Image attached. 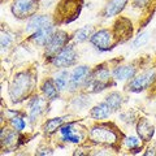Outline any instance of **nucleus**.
Wrapping results in <instances>:
<instances>
[{
	"mask_svg": "<svg viewBox=\"0 0 156 156\" xmlns=\"http://www.w3.org/2000/svg\"><path fill=\"white\" fill-rule=\"evenodd\" d=\"M148 39H150V33H147V31L142 33V34H140V35L133 42V48H139V47L144 46L146 43L148 42Z\"/></svg>",
	"mask_w": 156,
	"mask_h": 156,
	"instance_id": "nucleus-24",
	"label": "nucleus"
},
{
	"mask_svg": "<svg viewBox=\"0 0 156 156\" xmlns=\"http://www.w3.org/2000/svg\"><path fill=\"white\" fill-rule=\"evenodd\" d=\"M53 34H55V31H53V25H48V26L39 29L37 31H34V34L31 35V41L38 46L44 47L50 43Z\"/></svg>",
	"mask_w": 156,
	"mask_h": 156,
	"instance_id": "nucleus-11",
	"label": "nucleus"
},
{
	"mask_svg": "<svg viewBox=\"0 0 156 156\" xmlns=\"http://www.w3.org/2000/svg\"><path fill=\"white\" fill-rule=\"evenodd\" d=\"M91 74L90 68L86 65H81L77 66L74 70L70 73L69 76V83H68V89L70 91H76L78 90L81 86H85L87 78Z\"/></svg>",
	"mask_w": 156,
	"mask_h": 156,
	"instance_id": "nucleus-9",
	"label": "nucleus"
},
{
	"mask_svg": "<svg viewBox=\"0 0 156 156\" xmlns=\"http://www.w3.org/2000/svg\"><path fill=\"white\" fill-rule=\"evenodd\" d=\"M42 91L43 94H44V96L47 98L48 100H55L58 98V91L57 87L55 85V82H53V80H46L44 82H43L42 85Z\"/></svg>",
	"mask_w": 156,
	"mask_h": 156,
	"instance_id": "nucleus-19",
	"label": "nucleus"
},
{
	"mask_svg": "<svg viewBox=\"0 0 156 156\" xmlns=\"http://www.w3.org/2000/svg\"><path fill=\"white\" fill-rule=\"evenodd\" d=\"M43 105H44V101L41 96H34L33 100L29 103V117H30L31 122L37 120V117L41 116L43 112Z\"/></svg>",
	"mask_w": 156,
	"mask_h": 156,
	"instance_id": "nucleus-17",
	"label": "nucleus"
},
{
	"mask_svg": "<svg viewBox=\"0 0 156 156\" xmlns=\"http://www.w3.org/2000/svg\"><path fill=\"white\" fill-rule=\"evenodd\" d=\"M155 80H156V70L147 69L131 80V82L129 83V90L133 92H140L146 89H148L154 83Z\"/></svg>",
	"mask_w": 156,
	"mask_h": 156,
	"instance_id": "nucleus-6",
	"label": "nucleus"
},
{
	"mask_svg": "<svg viewBox=\"0 0 156 156\" xmlns=\"http://www.w3.org/2000/svg\"><path fill=\"white\" fill-rule=\"evenodd\" d=\"M90 139L95 143L101 144H115L117 142V134L115 130L109 129L108 126L99 125L94 126L90 131Z\"/></svg>",
	"mask_w": 156,
	"mask_h": 156,
	"instance_id": "nucleus-4",
	"label": "nucleus"
},
{
	"mask_svg": "<svg viewBox=\"0 0 156 156\" xmlns=\"http://www.w3.org/2000/svg\"><path fill=\"white\" fill-rule=\"evenodd\" d=\"M81 11V3L78 0H62L56 8V18L60 22H70L76 20Z\"/></svg>",
	"mask_w": 156,
	"mask_h": 156,
	"instance_id": "nucleus-3",
	"label": "nucleus"
},
{
	"mask_svg": "<svg viewBox=\"0 0 156 156\" xmlns=\"http://www.w3.org/2000/svg\"><path fill=\"white\" fill-rule=\"evenodd\" d=\"M69 76L70 74L66 70H61V72H58L57 74L52 78L58 91H64L68 87V83H69Z\"/></svg>",
	"mask_w": 156,
	"mask_h": 156,
	"instance_id": "nucleus-21",
	"label": "nucleus"
},
{
	"mask_svg": "<svg viewBox=\"0 0 156 156\" xmlns=\"http://www.w3.org/2000/svg\"><path fill=\"white\" fill-rule=\"evenodd\" d=\"M77 60V52L74 47L66 44L60 52H57L55 56L51 57V64L56 68H68L73 65Z\"/></svg>",
	"mask_w": 156,
	"mask_h": 156,
	"instance_id": "nucleus-5",
	"label": "nucleus"
},
{
	"mask_svg": "<svg viewBox=\"0 0 156 156\" xmlns=\"http://www.w3.org/2000/svg\"><path fill=\"white\" fill-rule=\"evenodd\" d=\"M11 124L13 126V129L16 130V131H21L25 129V126H26V122H25V120L22 119V117H13V119H11Z\"/></svg>",
	"mask_w": 156,
	"mask_h": 156,
	"instance_id": "nucleus-25",
	"label": "nucleus"
},
{
	"mask_svg": "<svg viewBox=\"0 0 156 156\" xmlns=\"http://www.w3.org/2000/svg\"><path fill=\"white\" fill-rule=\"evenodd\" d=\"M66 42H68V34L65 31L62 30L55 31L50 43L46 46V56L50 58L53 57L57 52H60L66 46Z\"/></svg>",
	"mask_w": 156,
	"mask_h": 156,
	"instance_id": "nucleus-10",
	"label": "nucleus"
},
{
	"mask_svg": "<svg viewBox=\"0 0 156 156\" xmlns=\"http://www.w3.org/2000/svg\"><path fill=\"white\" fill-rule=\"evenodd\" d=\"M0 43H2V50H7V48L11 46L12 43V37L9 35L8 33L5 31H2V39H0Z\"/></svg>",
	"mask_w": 156,
	"mask_h": 156,
	"instance_id": "nucleus-27",
	"label": "nucleus"
},
{
	"mask_svg": "<svg viewBox=\"0 0 156 156\" xmlns=\"http://www.w3.org/2000/svg\"><path fill=\"white\" fill-rule=\"evenodd\" d=\"M91 44L99 51H108L113 47V35L109 30H99L95 31L90 38Z\"/></svg>",
	"mask_w": 156,
	"mask_h": 156,
	"instance_id": "nucleus-8",
	"label": "nucleus"
},
{
	"mask_svg": "<svg viewBox=\"0 0 156 156\" xmlns=\"http://www.w3.org/2000/svg\"><path fill=\"white\" fill-rule=\"evenodd\" d=\"M136 133H138L139 138L143 140V142H148V140L152 139V136L155 134V128L154 125H151L148 122L147 119H140L136 124Z\"/></svg>",
	"mask_w": 156,
	"mask_h": 156,
	"instance_id": "nucleus-13",
	"label": "nucleus"
},
{
	"mask_svg": "<svg viewBox=\"0 0 156 156\" xmlns=\"http://www.w3.org/2000/svg\"><path fill=\"white\" fill-rule=\"evenodd\" d=\"M34 86L33 77L26 72L18 73V74L13 78L11 86H9V96L11 99L16 103L20 101L29 95V92L31 91Z\"/></svg>",
	"mask_w": 156,
	"mask_h": 156,
	"instance_id": "nucleus-1",
	"label": "nucleus"
},
{
	"mask_svg": "<svg viewBox=\"0 0 156 156\" xmlns=\"http://www.w3.org/2000/svg\"><path fill=\"white\" fill-rule=\"evenodd\" d=\"M125 144L129 150H135V148L139 147L140 140L136 138V136H128V138L125 139Z\"/></svg>",
	"mask_w": 156,
	"mask_h": 156,
	"instance_id": "nucleus-26",
	"label": "nucleus"
},
{
	"mask_svg": "<svg viewBox=\"0 0 156 156\" xmlns=\"http://www.w3.org/2000/svg\"><path fill=\"white\" fill-rule=\"evenodd\" d=\"M60 133L62 135V139L65 142H70V143H80L82 136L81 134L76 133L74 130V125L73 124H66V125H62L60 128Z\"/></svg>",
	"mask_w": 156,
	"mask_h": 156,
	"instance_id": "nucleus-16",
	"label": "nucleus"
},
{
	"mask_svg": "<svg viewBox=\"0 0 156 156\" xmlns=\"http://www.w3.org/2000/svg\"><path fill=\"white\" fill-rule=\"evenodd\" d=\"M48 25H52V20L48 16H44V14H34V16L29 18L26 30L27 31H37L39 29L48 26Z\"/></svg>",
	"mask_w": 156,
	"mask_h": 156,
	"instance_id": "nucleus-12",
	"label": "nucleus"
},
{
	"mask_svg": "<svg viewBox=\"0 0 156 156\" xmlns=\"http://www.w3.org/2000/svg\"><path fill=\"white\" fill-rule=\"evenodd\" d=\"M105 101L109 104L112 111L116 112V111H119L121 108V105H122V103H124V99H122V96H121V94H119V92H111V94L105 98Z\"/></svg>",
	"mask_w": 156,
	"mask_h": 156,
	"instance_id": "nucleus-23",
	"label": "nucleus"
},
{
	"mask_svg": "<svg viewBox=\"0 0 156 156\" xmlns=\"http://www.w3.org/2000/svg\"><path fill=\"white\" fill-rule=\"evenodd\" d=\"M112 112L113 111H112L109 104L107 103V101H103V103H99L91 109L90 116H91V119H94V120H105L111 116Z\"/></svg>",
	"mask_w": 156,
	"mask_h": 156,
	"instance_id": "nucleus-15",
	"label": "nucleus"
},
{
	"mask_svg": "<svg viewBox=\"0 0 156 156\" xmlns=\"http://www.w3.org/2000/svg\"><path fill=\"white\" fill-rule=\"evenodd\" d=\"M109 80H111L109 70L104 66H98V69L95 72H92L89 76V78H87L85 87L90 92L103 91L109 85Z\"/></svg>",
	"mask_w": 156,
	"mask_h": 156,
	"instance_id": "nucleus-2",
	"label": "nucleus"
},
{
	"mask_svg": "<svg viewBox=\"0 0 156 156\" xmlns=\"http://www.w3.org/2000/svg\"><path fill=\"white\" fill-rule=\"evenodd\" d=\"M136 73V68L134 65H121L117 66L116 69L112 73V77L115 78L116 81H129L131 78H134Z\"/></svg>",
	"mask_w": 156,
	"mask_h": 156,
	"instance_id": "nucleus-14",
	"label": "nucleus"
},
{
	"mask_svg": "<svg viewBox=\"0 0 156 156\" xmlns=\"http://www.w3.org/2000/svg\"><path fill=\"white\" fill-rule=\"evenodd\" d=\"M128 0H111L104 8V17H113L119 14L126 5Z\"/></svg>",
	"mask_w": 156,
	"mask_h": 156,
	"instance_id": "nucleus-18",
	"label": "nucleus"
},
{
	"mask_svg": "<svg viewBox=\"0 0 156 156\" xmlns=\"http://www.w3.org/2000/svg\"><path fill=\"white\" fill-rule=\"evenodd\" d=\"M38 8L37 0H14L12 5V13L17 18H26L34 16V12Z\"/></svg>",
	"mask_w": 156,
	"mask_h": 156,
	"instance_id": "nucleus-7",
	"label": "nucleus"
},
{
	"mask_svg": "<svg viewBox=\"0 0 156 156\" xmlns=\"http://www.w3.org/2000/svg\"><path fill=\"white\" fill-rule=\"evenodd\" d=\"M92 34H94V29H92V26L86 25L83 27L78 29V30L74 33V35H73V39H74L77 43H82V42L87 41V39H90Z\"/></svg>",
	"mask_w": 156,
	"mask_h": 156,
	"instance_id": "nucleus-20",
	"label": "nucleus"
},
{
	"mask_svg": "<svg viewBox=\"0 0 156 156\" xmlns=\"http://www.w3.org/2000/svg\"><path fill=\"white\" fill-rule=\"evenodd\" d=\"M64 117H56V119H51L48 120L47 122L44 124L43 126V130H44V133L47 134H53L57 129H60L62 124H64Z\"/></svg>",
	"mask_w": 156,
	"mask_h": 156,
	"instance_id": "nucleus-22",
	"label": "nucleus"
},
{
	"mask_svg": "<svg viewBox=\"0 0 156 156\" xmlns=\"http://www.w3.org/2000/svg\"><path fill=\"white\" fill-rule=\"evenodd\" d=\"M150 2V0H134V3L136 4L138 7H143V5H146Z\"/></svg>",
	"mask_w": 156,
	"mask_h": 156,
	"instance_id": "nucleus-28",
	"label": "nucleus"
}]
</instances>
